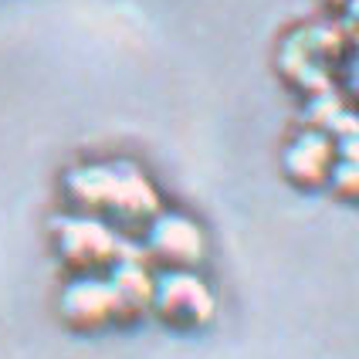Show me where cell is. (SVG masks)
Instances as JSON below:
<instances>
[{"mask_svg":"<svg viewBox=\"0 0 359 359\" xmlns=\"http://www.w3.org/2000/svg\"><path fill=\"white\" fill-rule=\"evenodd\" d=\"M61 316L68 325H75L81 332H92V329L109 325L112 319H122L112 281L92 278V275L72 281L61 295Z\"/></svg>","mask_w":359,"mask_h":359,"instance_id":"cell-6","label":"cell"},{"mask_svg":"<svg viewBox=\"0 0 359 359\" xmlns=\"http://www.w3.org/2000/svg\"><path fill=\"white\" fill-rule=\"evenodd\" d=\"M149 305L173 329H200V325H207L214 319L217 299H214V292L207 288V281L200 275L187 271V268H173L153 285V302Z\"/></svg>","mask_w":359,"mask_h":359,"instance_id":"cell-3","label":"cell"},{"mask_svg":"<svg viewBox=\"0 0 359 359\" xmlns=\"http://www.w3.org/2000/svg\"><path fill=\"white\" fill-rule=\"evenodd\" d=\"M68 187H72V200L81 210L112 214L119 217V224L149 220L156 214V190L129 163L81 166L75 173H68Z\"/></svg>","mask_w":359,"mask_h":359,"instance_id":"cell-1","label":"cell"},{"mask_svg":"<svg viewBox=\"0 0 359 359\" xmlns=\"http://www.w3.org/2000/svg\"><path fill=\"white\" fill-rule=\"evenodd\" d=\"M342 51V34L339 27H299L295 34H288L278 51V65L292 81H299L302 88H329V75H332V61H339Z\"/></svg>","mask_w":359,"mask_h":359,"instance_id":"cell-2","label":"cell"},{"mask_svg":"<svg viewBox=\"0 0 359 359\" xmlns=\"http://www.w3.org/2000/svg\"><path fill=\"white\" fill-rule=\"evenodd\" d=\"M336 163V136L322 133L316 126L302 129L299 136H292V142L281 153V170L295 187H322L329 183Z\"/></svg>","mask_w":359,"mask_h":359,"instance_id":"cell-5","label":"cell"},{"mask_svg":"<svg viewBox=\"0 0 359 359\" xmlns=\"http://www.w3.org/2000/svg\"><path fill=\"white\" fill-rule=\"evenodd\" d=\"M149 248L166 264L190 271L203 258L207 241H203V231L190 217H183V214H163V217H156L149 224Z\"/></svg>","mask_w":359,"mask_h":359,"instance_id":"cell-7","label":"cell"},{"mask_svg":"<svg viewBox=\"0 0 359 359\" xmlns=\"http://www.w3.org/2000/svg\"><path fill=\"white\" fill-rule=\"evenodd\" d=\"M349 88H353V95L359 99V61L353 65V72H349Z\"/></svg>","mask_w":359,"mask_h":359,"instance_id":"cell-10","label":"cell"},{"mask_svg":"<svg viewBox=\"0 0 359 359\" xmlns=\"http://www.w3.org/2000/svg\"><path fill=\"white\" fill-rule=\"evenodd\" d=\"M332 190L346 200H359V136L339 133L336 136V163L329 173Z\"/></svg>","mask_w":359,"mask_h":359,"instance_id":"cell-8","label":"cell"},{"mask_svg":"<svg viewBox=\"0 0 359 359\" xmlns=\"http://www.w3.org/2000/svg\"><path fill=\"white\" fill-rule=\"evenodd\" d=\"M342 11H346V20L359 27V0H346V4H342Z\"/></svg>","mask_w":359,"mask_h":359,"instance_id":"cell-9","label":"cell"},{"mask_svg":"<svg viewBox=\"0 0 359 359\" xmlns=\"http://www.w3.org/2000/svg\"><path fill=\"white\" fill-rule=\"evenodd\" d=\"M58 251L75 271L88 275L92 268L119 258V241L105 220L81 214V217H68L58 227Z\"/></svg>","mask_w":359,"mask_h":359,"instance_id":"cell-4","label":"cell"}]
</instances>
